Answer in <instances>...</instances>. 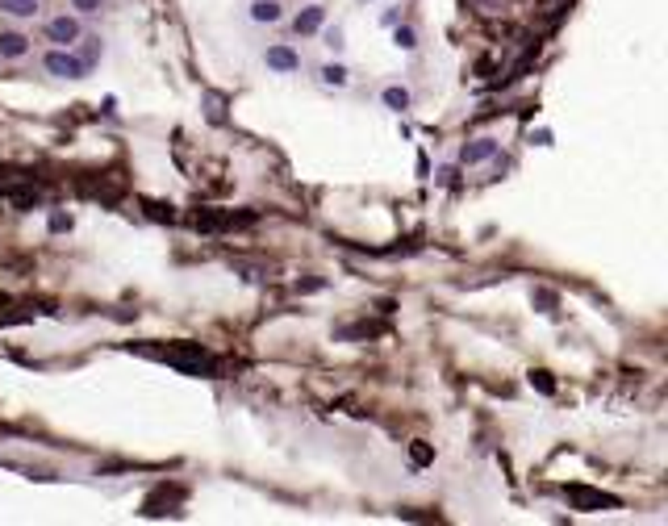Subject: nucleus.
Wrapping results in <instances>:
<instances>
[{
	"mask_svg": "<svg viewBox=\"0 0 668 526\" xmlns=\"http://www.w3.org/2000/svg\"><path fill=\"white\" fill-rule=\"evenodd\" d=\"M42 67L50 71V76H59V80H84V76H88L84 59H80V54H71L67 46H59V50H46Z\"/></svg>",
	"mask_w": 668,
	"mask_h": 526,
	"instance_id": "f257e3e1",
	"label": "nucleus"
},
{
	"mask_svg": "<svg viewBox=\"0 0 668 526\" xmlns=\"http://www.w3.org/2000/svg\"><path fill=\"white\" fill-rule=\"evenodd\" d=\"M564 497L573 501V510H619V497H610V493H597V489H564Z\"/></svg>",
	"mask_w": 668,
	"mask_h": 526,
	"instance_id": "f03ea898",
	"label": "nucleus"
},
{
	"mask_svg": "<svg viewBox=\"0 0 668 526\" xmlns=\"http://www.w3.org/2000/svg\"><path fill=\"white\" fill-rule=\"evenodd\" d=\"M46 38H50V42H59V46H76L80 38H84V30H80V21H76V17H67V13H63V17H50V21H46Z\"/></svg>",
	"mask_w": 668,
	"mask_h": 526,
	"instance_id": "7ed1b4c3",
	"label": "nucleus"
},
{
	"mask_svg": "<svg viewBox=\"0 0 668 526\" xmlns=\"http://www.w3.org/2000/svg\"><path fill=\"white\" fill-rule=\"evenodd\" d=\"M264 63L271 71H280V76H293V71H301V54L293 50V46H267L264 50Z\"/></svg>",
	"mask_w": 668,
	"mask_h": 526,
	"instance_id": "20e7f679",
	"label": "nucleus"
},
{
	"mask_svg": "<svg viewBox=\"0 0 668 526\" xmlns=\"http://www.w3.org/2000/svg\"><path fill=\"white\" fill-rule=\"evenodd\" d=\"M322 25H326V4H305V8L293 17V34H297V38H310Z\"/></svg>",
	"mask_w": 668,
	"mask_h": 526,
	"instance_id": "39448f33",
	"label": "nucleus"
},
{
	"mask_svg": "<svg viewBox=\"0 0 668 526\" xmlns=\"http://www.w3.org/2000/svg\"><path fill=\"white\" fill-rule=\"evenodd\" d=\"M493 155H497V142H493V138H472V142L459 151V163L472 168V163H485V159H493Z\"/></svg>",
	"mask_w": 668,
	"mask_h": 526,
	"instance_id": "423d86ee",
	"label": "nucleus"
},
{
	"mask_svg": "<svg viewBox=\"0 0 668 526\" xmlns=\"http://www.w3.org/2000/svg\"><path fill=\"white\" fill-rule=\"evenodd\" d=\"M247 17H251L255 25H276V21L284 17V4H280V0H251Z\"/></svg>",
	"mask_w": 668,
	"mask_h": 526,
	"instance_id": "0eeeda50",
	"label": "nucleus"
},
{
	"mask_svg": "<svg viewBox=\"0 0 668 526\" xmlns=\"http://www.w3.org/2000/svg\"><path fill=\"white\" fill-rule=\"evenodd\" d=\"M317 84H322V88H334V92H343V88L351 84V71H347L343 63H322V67H317Z\"/></svg>",
	"mask_w": 668,
	"mask_h": 526,
	"instance_id": "6e6552de",
	"label": "nucleus"
},
{
	"mask_svg": "<svg viewBox=\"0 0 668 526\" xmlns=\"http://www.w3.org/2000/svg\"><path fill=\"white\" fill-rule=\"evenodd\" d=\"M25 54H30V38H25V34H17V30H4V34H0V59H13V63H17V59H25Z\"/></svg>",
	"mask_w": 668,
	"mask_h": 526,
	"instance_id": "1a4fd4ad",
	"label": "nucleus"
},
{
	"mask_svg": "<svg viewBox=\"0 0 668 526\" xmlns=\"http://www.w3.org/2000/svg\"><path fill=\"white\" fill-rule=\"evenodd\" d=\"M0 13L13 21H30V17H38V0H0Z\"/></svg>",
	"mask_w": 668,
	"mask_h": 526,
	"instance_id": "9d476101",
	"label": "nucleus"
},
{
	"mask_svg": "<svg viewBox=\"0 0 668 526\" xmlns=\"http://www.w3.org/2000/svg\"><path fill=\"white\" fill-rule=\"evenodd\" d=\"M201 109H205V117H209L213 126H225V96L205 92V96H201Z\"/></svg>",
	"mask_w": 668,
	"mask_h": 526,
	"instance_id": "9b49d317",
	"label": "nucleus"
},
{
	"mask_svg": "<svg viewBox=\"0 0 668 526\" xmlns=\"http://www.w3.org/2000/svg\"><path fill=\"white\" fill-rule=\"evenodd\" d=\"M380 100H385V109H393V113H405L414 96H409V88H385V92H380Z\"/></svg>",
	"mask_w": 668,
	"mask_h": 526,
	"instance_id": "f8f14e48",
	"label": "nucleus"
},
{
	"mask_svg": "<svg viewBox=\"0 0 668 526\" xmlns=\"http://www.w3.org/2000/svg\"><path fill=\"white\" fill-rule=\"evenodd\" d=\"M531 301L539 305V313H556V305H560V297H556L551 288H534V293H531Z\"/></svg>",
	"mask_w": 668,
	"mask_h": 526,
	"instance_id": "ddd939ff",
	"label": "nucleus"
},
{
	"mask_svg": "<svg viewBox=\"0 0 668 526\" xmlns=\"http://www.w3.org/2000/svg\"><path fill=\"white\" fill-rule=\"evenodd\" d=\"M393 42H397L401 50H414V46H418V34H414L409 25H397V30H393Z\"/></svg>",
	"mask_w": 668,
	"mask_h": 526,
	"instance_id": "4468645a",
	"label": "nucleus"
},
{
	"mask_svg": "<svg viewBox=\"0 0 668 526\" xmlns=\"http://www.w3.org/2000/svg\"><path fill=\"white\" fill-rule=\"evenodd\" d=\"M531 385L539 389V393H556V380H551V372H531Z\"/></svg>",
	"mask_w": 668,
	"mask_h": 526,
	"instance_id": "2eb2a0df",
	"label": "nucleus"
},
{
	"mask_svg": "<svg viewBox=\"0 0 668 526\" xmlns=\"http://www.w3.org/2000/svg\"><path fill=\"white\" fill-rule=\"evenodd\" d=\"M409 455H414V464H430V460H435V451H430L426 443H414V447H409Z\"/></svg>",
	"mask_w": 668,
	"mask_h": 526,
	"instance_id": "dca6fc26",
	"label": "nucleus"
},
{
	"mask_svg": "<svg viewBox=\"0 0 668 526\" xmlns=\"http://www.w3.org/2000/svg\"><path fill=\"white\" fill-rule=\"evenodd\" d=\"M322 38H326V46H330V50H343V30H339V25L322 30Z\"/></svg>",
	"mask_w": 668,
	"mask_h": 526,
	"instance_id": "f3484780",
	"label": "nucleus"
},
{
	"mask_svg": "<svg viewBox=\"0 0 668 526\" xmlns=\"http://www.w3.org/2000/svg\"><path fill=\"white\" fill-rule=\"evenodd\" d=\"M100 4H105V0H71L76 13H100Z\"/></svg>",
	"mask_w": 668,
	"mask_h": 526,
	"instance_id": "a211bd4d",
	"label": "nucleus"
},
{
	"mask_svg": "<svg viewBox=\"0 0 668 526\" xmlns=\"http://www.w3.org/2000/svg\"><path fill=\"white\" fill-rule=\"evenodd\" d=\"M50 230H54V234L71 230V218H67V214H50Z\"/></svg>",
	"mask_w": 668,
	"mask_h": 526,
	"instance_id": "6ab92c4d",
	"label": "nucleus"
}]
</instances>
